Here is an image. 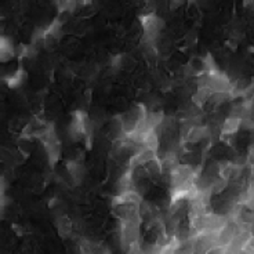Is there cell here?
Masks as SVG:
<instances>
[{"instance_id": "obj_1", "label": "cell", "mask_w": 254, "mask_h": 254, "mask_svg": "<svg viewBox=\"0 0 254 254\" xmlns=\"http://www.w3.org/2000/svg\"><path fill=\"white\" fill-rule=\"evenodd\" d=\"M242 119L239 118H234V116H229L227 118L224 123H222L221 127V134L222 135H232V134H235L238 130H239V127H241Z\"/></svg>"}, {"instance_id": "obj_2", "label": "cell", "mask_w": 254, "mask_h": 254, "mask_svg": "<svg viewBox=\"0 0 254 254\" xmlns=\"http://www.w3.org/2000/svg\"><path fill=\"white\" fill-rule=\"evenodd\" d=\"M72 228H73V222H72V220H70L69 217L61 216L60 218H58L57 229H58V232H60V235L61 236L70 235Z\"/></svg>"}, {"instance_id": "obj_3", "label": "cell", "mask_w": 254, "mask_h": 254, "mask_svg": "<svg viewBox=\"0 0 254 254\" xmlns=\"http://www.w3.org/2000/svg\"><path fill=\"white\" fill-rule=\"evenodd\" d=\"M26 79V72L24 69H18L17 72H14L11 76L7 79V83H8V87H18L22 83L25 82Z\"/></svg>"}, {"instance_id": "obj_4", "label": "cell", "mask_w": 254, "mask_h": 254, "mask_svg": "<svg viewBox=\"0 0 254 254\" xmlns=\"http://www.w3.org/2000/svg\"><path fill=\"white\" fill-rule=\"evenodd\" d=\"M14 56V49L10 39L1 38V61L6 63L8 60H11Z\"/></svg>"}, {"instance_id": "obj_5", "label": "cell", "mask_w": 254, "mask_h": 254, "mask_svg": "<svg viewBox=\"0 0 254 254\" xmlns=\"http://www.w3.org/2000/svg\"><path fill=\"white\" fill-rule=\"evenodd\" d=\"M180 6H181V1H172L170 3V10H176Z\"/></svg>"}]
</instances>
